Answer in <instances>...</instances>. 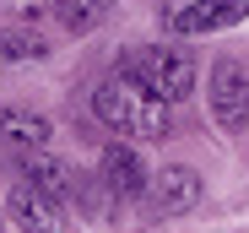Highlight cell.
<instances>
[{
    "label": "cell",
    "mask_w": 249,
    "mask_h": 233,
    "mask_svg": "<svg viewBox=\"0 0 249 233\" xmlns=\"http://www.w3.org/2000/svg\"><path fill=\"white\" fill-rule=\"evenodd\" d=\"M92 108H98V120H103L114 136H130V141H162V136L174 130V108L157 103V98H146L136 82H124L119 71L98 82Z\"/></svg>",
    "instance_id": "cell-1"
},
{
    "label": "cell",
    "mask_w": 249,
    "mask_h": 233,
    "mask_svg": "<svg viewBox=\"0 0 249 233\" xmlns=\"http://www.w3.org/2000/svg\"><path fill=\"white\" fill-rule=\"evenodd\" d=\"M119 76L124 82H136L146 98H157V103H184L190 92H195V60L184 54V49H162V44H152V49H130L119 60Z\"/></svg>",
    "instance_id": "cell-2"
},
{
    "label": "cell",
    "mask_w": 249,
    "mask_h": 233,
    "mask_svg": "<svg viewBox=\"0 0 249 233\" xmlns=\"http://www.w3.org/2000/svg\"><path fill=\"white\" fill-rule=\"evenodd\" d=\"M212 114L222 130H249V71L238 60H217L212 65Z\"/></svg>",
    "instance_id": "cell-3"
},
{
    "label": "cell",
    "mask_w": 249,
    "mask_h": 233,
    "mask_svg": "<svg viewBox=\"0 0 249 233\" xmlns=\"http://www.w3.org/2000/svg\"><path fill=\"white\" fill-rule=\"evenodd\" d=\"M141 196H146V212H152V217H179V212H190V206L200 201V174L184 168V163H174V168L152 174Z\"/></svg>",
    "instance_id": "cell-4"
},
{
    "label": "cell",
    "mask_w": 249,
    "mask_h": 233,
    "mask_svg": "<svg viewBox=\"0 0 249 233\" xmlns=\"http://www.w3.org/2000/svg\"><path fill=\"white\" fill-rule=\"evenodd\" d=\"M6 212H11V222H17L22 233H65V206H60L54 196H44L38 184H27V179L11 184Z\"/></svg>",
    "instance_id": "cell-5"
},
{
    "label": "cell",
    "mask_w": 249,
    "mask_h": 233,
    "mask_svg": "<svg viewBox=\"0 0 249 233\" xmlns=\"http://www.w3.org/2000/svg\"><path fill=\"white\" fill-rule=\"evenodd\" d=\"M249 17V0H195V6L174 11V17H162L168 22V33L179 38H195V33H222V27H238Z\"/></svg>",
    "instance_id": "cell-6"
},
{
    "label": "cell",
    "mask_w": 249,
    "mask_h": 233,
    "mask_svg": "<svg viewBox=\"0 0 249 233\" xmlns=\"http://www.w3.org/2000/svg\"><path fill=\"white\" fill-rule=\"evenodd\" d=\"M49 120L44 114H22V108H11V114H0V152H11V158H27V152H49Z\"/></svg>",
    "instance_id": "cell-7"
},
{
    "label": "cell",
    "mask_w": 249,
    "mask_h": 233,
    "mask_svg": "<svg viewBox=\"0 0 249 233\" xmlns=\"http://www.w3.org/2000/svg\"><path fill=\"white\" fill-rule=\"evenodd\" d=\"M146 168H141V158H136V146H108L103 152V190H108V196H119V201H130V196H141V190H146Z\"/></svg>",
    "instance_id": "cell-8"
},
{
    "label": "cell",
    "mask_w": 249,
    "mask_h": 233,
    "mask_svg": "<svg viewBox=\"0 0 249 233\" xmlns=\"http://www.w3.org/2000/svg\"><path fill=\"white\" fill-rule=\"evenodd\" d=\"M17 174L27 179V184H38V190H44V196H54V201H65V196H76V179L81 174H71L65 163H54L49 158V152H27V158H17Z\"/></svg>",
    "instance_id": "cell-9"
},
{
    "label": "cell",
    "mask_w": 249,
    "mask_h": 233,
    "mask_svg": "<svg viewBox=\"0 0 249 233\" xmlns=\"http://www.w3.org/2000/svg\"><path fill=\"white\" fill-rule=\"evenodd\" d=\"M49 11L60 17V27H65V33H92V27H103V22H108L114 0H54Z\"/></svg>",
    "instance_id": "cell-10"
},
{
    "label": "cell",
    "mask_w": 249,
    "mask_h": 233,
    "mask_svg": "<svg viewBox=\"0 0 249 233\" xmlns=\"http://www.w3.org/2000/svg\"><path fill=\"white\" fill-rule=\"evenodd\" d=\"M49 44L33 27H0V65H22V60H44Z\"/></svg>",
    "instance_id": "cell-11"
},
{
    "label": "cell",
    "mask_w": 249,
    "mask_h": 233,
    "mask_svg": "<svg viewBox=\"0 0 249 233\" xmlns=\"http://www.w3.org/2000/svg\"><path fill=\"white\" fill-rule=\"evenodd\" d=\"M54 6V0H0V11H11V17H44Z\"/></svg>",
    "instance_id": "cell-12"
},
{
    "label": "cell",
    "mask_w": 249,
    "mask_h": 233,
    "mask_svg": "<svg viewBox=\"0 0 249 233\" xmlns=\"http://www.w3.org/2000/svg\"><path fill=\"white\" fill-rule=\"evenodd\" d=\"M184 6H195V0H162V17H174V11H184Z\"/></svg>",
    "instance_id": "cell-13"
}]
</instances>
